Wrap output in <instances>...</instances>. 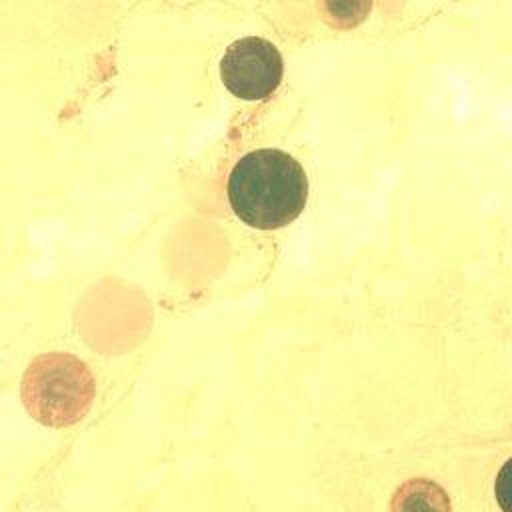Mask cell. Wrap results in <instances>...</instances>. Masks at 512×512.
Returning <instances> with one entry per match:
<instances>
[{"label":"cell","mask_w":512,"mask_h":512,"mask_svg":"<svg viewBox=\"0 0 512 512\" xmlns=\"http://www.w3.org/2000/svg\"><path fill=\"white\" fill-rule=\"evenodd\" d=\"M306 200L304 168L276 148L244 154L228 178V202L234 214L258 230L288 226L302 214Z\"/></svg>","instance_id":"6da1fadb"},{"label":"cell","mask_w":512,"mask_h":512,"mask_svg":"<svg viewBox=\"0 0 512 512\" xmlns=\"http://www.w3.org/2000/svg\"><path fill=\"white\" fill-rule=\"evenodd\" d=\"M94 376L82 360L66 352L34 358L22 378V402L44 426L76 424L92 406Z\"/></svg>","instance_id":"7a4b0ae2"},{"label":"cell","mask_w":512,"mask_h":512,"mask_svg":"<svg viewBox=\"0 0 512 512\" xmlns=\"http://www.w3.org/2000/svg\"><path fill=\"white\" fill-rule=\"evenodd\" d=\"M278 48L258 36L232 42L220 60V78L230 94L244 100L268 98L282 80Z\"/></svg>","instance_id":"3957f363"}]
</instances>
